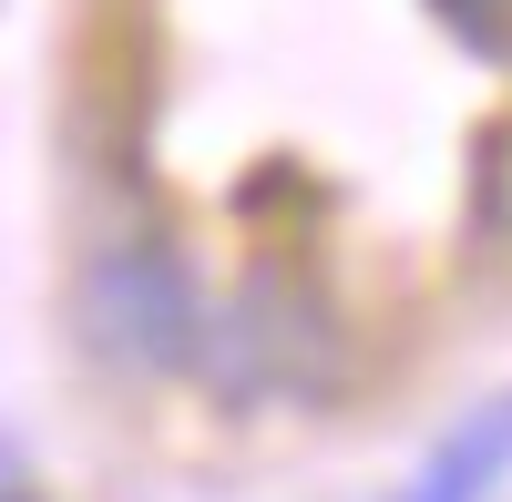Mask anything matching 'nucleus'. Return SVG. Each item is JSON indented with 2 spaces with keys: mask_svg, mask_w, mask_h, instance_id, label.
<instances>
[{
  "mask_svg": "<svg viewBox=\"0 0 512 502\" xmlns=\"http://www.w3.org/2000/svg\"><path fill=\"white\" fill-rule=\"evenodd\" d=\"M82 339L93 359H113L123 380H175L195 369L205 339V287L185 267V246L154 216H123L82 246Z\"/></svg>",
  "mask_w": 512,
  "mask_h": 502,
  "instance_id": "obj_2",
  "label": "nucleus"
},
{
  "mask_svg": "<svg viewBox=\"0 0 512 502\" xmlns=\"http://www.w3.org/2000/svg\"><path fill=\"white\" fill-rule=\"evenodd\" d=\"M502 482H512V390L482 400V410H461V431H441V451L390 502H492Z\"/></svg>",
  "mask_w": 512,
  "mask_h": 502,
  "instance_id": "obj_3",
  "label": "nucleus"
},
{
  "mask_svg": "<svg viewBox=\"0 0 512 502\" xmlns=\"http://www.w3.org/2000/svg\"><path fill=\"white\" fill-rule=\"evenodd\" d=\"M0 502H31V492H21V482H0Z\"/></svg>",
  "mask_w": 512,
  "mask_h": 502,
  "instance_id": "obj_5",
  "label": "nucleus"
},
{
  "mask_svg": "<svg viewBox=\"0 0 512 502\" xmlns=\"http://www.w3.org/2000/svg\"><path fill=\"white\" fill-rule=\"evenodd\" d=\"M195 380L216 400H236V410L328 400L338 380H349V318H338L328 277L308 257H256L226 287V308H205Z\"/></svg>",
  "mask_w": 512,
  "mask_h": 502,
  "instance_id": "obj_1",
  "label": "nucleus"
},
{
  "mask_svg": "<svg viewBox=\"0 0 512 502\" xmlns=\"http://www.w3.org/2000/svg\"><path fill=\"white\" fill-rule=\"evenodd\" d=\"M431 21L461 41V52H472V62H512V0H431Z\"/></svg>",
  "mask_w": 512,
  "mask_h": 502,
  "instance_id": "obj_4",
  "label": "nucleus"
}]
</instances>
